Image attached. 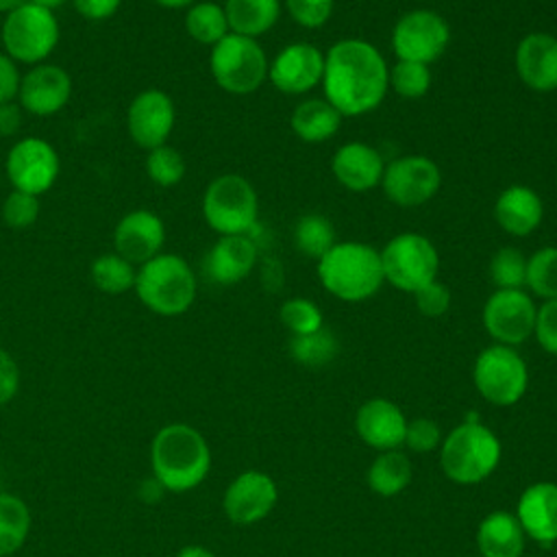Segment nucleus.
<instances>
[{
  "label": "nucleus",
  "mask_w": 557,
  "mask_h": 557,
  "mask_svg": "<svg viewBox=\"0 0 557 557\" xmlns=\"http://www.w3.org/2000/svg\"><path fill=\"white\" fill-rule=\"evenodd\" d=\"M320 85L342 117L363 115L383 102L389 89V65L370 41L346 37L324 52Z\"/></svg>",
  "instance_id": "1"
},
{
  "label": "nucleus",
  "mask_w": 557,
  "mask_h": 557,
  "mask_svg": "<svg viewBox=\"0 0 557 557\" xmlns=\"http://www.w3.org/2000/svg\"><path fill=\"white\" fill-rule=\"evenodd\" d=\"M154 481L170 492H189L205 481L211 468L207 440L189 424L174 422L157 431L150 444Z\"/></svg>",
  "instance_id": "2"
},
{
  "label": "nucleus",
  "mask_w": 557,
  "mask_h": 557,
  "mask_svg": "<svg viewBox=\"0 0 557 557\" xmlns=\"http://www.w3.org/2000/svg\"><path fill=\"white\" fill-rule=\"evenodd\" d=\"M318 278L331 296L344 302L368 300L385 283L381 250L363 242H337L318 259Z\"/></svg>",
  "instance_id": "3"
},
{
  "label": "nucleus",
  "mask_w": 557,
  "mask_h": 557,
  "mask_svg": "<svg viewBox=\"0 0 557 557\" xmlns=\"http://www.w3.org/2000/svg\"><path fill=\"white\" fill-rule=\"evenodd\" d=\"M139 300L159 315L185 313L196 298V274L178 255H157L135 278Z\"/></svg>",
  "instance_id": "4"
},
{
  "label": "nucleus",
  "mask_w": 557,
  "mask_h": 557,
  "mask_svg": "<svg viewBox=\"0 0 557 557\" xmlns=\"http://www.w3.org/2000/svg\"><path fill=\"white\" fill-rule=\"evenodd\" d=\"M440 461L450 481L463 485L479 483L496 470L500 461V442L487 426L468 420L446 435Z\"/></svg>",
  "instance_id": "5"
},
{
  "label": "nucleus",
  "mask_w": 557,
  "mask_h": 557,
  "mask_svg": "<svg viewBox=\"0 0 557 557\" xmlns=\"http://www.w3.org/2000/svg\"><path fill=\"white\" fill-rule=\"evenodd\" d=\"M202 215L220 235H248L259 215L257 191L248 178L222 174L205 189Z\"/></svg>",
  "instance_id": "6"
},
{
  "label": "nucleus",
  "mask_w": 557,
  "mask_h": 557,
  "mask_svg": "<svg viewBox=\"0 0 557 557\" xmlns=\"http://www.w3.org/2000/svg\"><path fill=\"white\" fill-rule=\"evenodd\" d=\"M209 67L224 91L244 96L263 85L270 63L257 39L228 33L211 48Z\"/></svg>",
  "instance_id": "7"
},
{
  "label": "nucleus",
  "mask_w": 557,
  "mask_h": 557,
  "mask_svg": "<svg viewBox=\"0 0 557 557\" xmlns=\"http://www.w3.org/2000/svg\"><path fill=\"white\" fill-rule=\"evenodd\" d=\"M383 276L392 287L416 294L437 278L440 252L433 242L420 233H400L381 250Z\"/></svg>",
  "instance_id": "8"
},
{
  "label": "nucleus",
  "mask_w": 557,
  "mask_h": 557,
  "mask_svg": "<svg viewBox=\"0 0 557 557\" xmlns=\"http://www.w3.org/2000/svg\"><path fill=\"white\" fill-rule=\"evenodd\" d=\"M472 379L485 400L498 407H507L518 403L527 392L529 370L513 346L494 344L479 352Z\"/></svg>",
  "instance_id": "9"
},
{
  "label": "nucleus",
  "mask_w": 557,
  "mask_h": 557,
  "mask_svg": "<svg viewBox=\"0 0 557 557\" xmlns=\"http://www.w3.org/2000/svg\"><path fill=\"white\" fill-rule=\"evenodd\" d=\"M59 41L57 17L50 9L35 2L7 13L2 26V44L13 61L37 63L46 59Z\"/></svg>",
  "instance_id": "10"
},
{
  "label": "nucleus",
  "mask_w": 557,
  "mask_h": 557,
  "mask_svg": "<svg viewBox=\"0 0 557 557\" xmlns=\"http://www.w3.org/2000/svg\"><path fill=\"white\" fill-rule=\"evenodd\" d=\"M450 44L448 22L431 9H413L398 17L392 28V48L398 61L435 63Z\"/></svg>",
  "instance_id": "11"
},
{
  "label": "nucleus",
  "mask_w": 557,
  "mask_h": 557,
  "mask_svg": "<svg viewBox=\"0 0 557 557\" xmlns=\"http://www.w3.org/2000/svg\"><path fill=\"white\" fill-rule=\"evenodd\" d=\"M442 185L437 163L424 154H405L385 163L381 187L385 196L405 209L426 205Z\"/></svg>",
  "instance_id": "12"
},
{
  "label": "nucleus",
  "mask_w": 557,
  "mask_h": 557,
  "mask_svg": "<svg viewBox=\"0 0 557 557\" xmlns=\"http://www.w3.org/2000/svg\"><path fill=\"white\" fill-rule=\"evenodd\" d=\"M537 305L524 289H494L483 305V326L496 344L518 346L533 335Z\"/></svg>",
  "instance_id": "13"
},
{
  "label": "nucleus",
  "mask_w": 557,
  "mask_h": 557,
  "mask_svg": "<svg viewBox=\"0 0 557 557\" xmlns=\"http://www.w3.org/2000/svg\"><path fill=\"white\" fill-rule=\"evenodd\" d=\"M7 174L17 191L39 196L52 187L59 174V157L48 141L26 137L11 148L7 157Z\"/></svg>",
  "instance_id": "14"
},
{
  "label": "nucleus",
  "mask_w": 557,
  "mask_h": 557,
  "mask_svg": "<svg viewBox=\"0 0 557 557\" xmlns=\"http://www.w3.org/2000/svg\"><path fill=\"white\" fill-rule=\"evenodd\" d=\"M324 52L307 41H294L285 46L270 63V83L289 96L307 94L322 83Z\"/></svg>",
  "instance_id": "15"
},
{
  "label": "nucleus",
  "mask_w": 557,
  "mask_h": 557,
  "mask_svg": "<svg viewBox=\"0 0 557 557\" xmlns=\"http://www.w3.org/2000/svg\"><path fill=\"white\" fill-rule=\"evenodd\" d=\"M174 128V102L161 89L137 94L128 107V133L141 148L163 146Z\"/></svg>",
  "instance_id": "16"
},
{
  "label": "nucleus",
  "mask_w": 557,
  "mask_h": 557,
  "mask_svg": "<svg viewBox=\"0 0 557 557\" xmlns=\"http://www.w3.org/2000/svg\"><path fill=\"white\" fill-rule=\"evenodd\" d=\"M276 498V485L265 472L246 470L226 487L224 511L235 524H252L272 511Z\"/></svg>",
  "instance_id": "17"
},
{
  "label": "nucleus",
  "mask_w": 557,
  "mask_h": 557,
  "mask_svg": "<svg viewBox=\"0 0 557 557\" xmlns=\"http://www.w3.org/2000/svg\"><path fill=\"white\" fill-rule=\"evenodd\" d=\"M165 239V226L152 211L137 209L126 213L113 233L115 252L131 263H146L159 255Z\"/></svg>",
  "instance_id": "18"
},
{
  "label": "nucleus",
  "mask_w": 557,
  "mask_h": 557,
  "mask_svg": "<svg viewBox=\"0 0 557 557\" xmlns=\"http://www.w3.org/2000/svg\"><path fill=\"white\" fill-rule=\"evenodd\" d=\"M383 170L385 161L381 152L366 141H346L335 150L331 159V172L335 181L357 194L381 185Z\"/></svg>",
  "instance_id": "19"
},
{
  "label": "nucleus",
  "mask_w": 557,
  "mask_h": 557,
  "mask_svg": "<svg viewBox=\"0 0 557 557\" xmlns=\"http://www.w3.org/2000/svg\"><path fill=\"white\" fill-rule=\"evenodd\" d=\"M516 72L533 91L557 89V37L548 33H529L516 48Z\"/></svg>",
  "instance_id": "20"
},
{
  "label": "nucleus",
  "mask_w": 557,
  "mask_h": 557,
  "mask_svg": "<svg viewBox=\"0 0 557 557\" xmlns=\"http://www.w3.org/2000/svg\"><path fill=\"white\" fill-rule=\"evenodd\" d=\"M20 102L28 113L52 115L61 111L72 94L70 74L59 65H35L20 83Z\"/></svg>",
  "instance_id": "21"
},
{
  "label": "nucleus",
  "mask_w": 557,
  "mask_h": 557,
  "mask_svg": "<svg viewBox=\"0 0 557 557\" xmlns=\"http://www.w3.org/2000/svg\"><path fill=\"white\" fill-rule=\"evenodd\" d=\"M257 263V244L250 235H220L205 259L207 276L220 285L244 281Z\"/></svg>",
  "instance_id": "22"
},
{
  "label": "nucleus",
  "mask_w": 557,
  "mask_h": 557,
  "mask_svg": "<svg viewBox=\"0 0 557 557\" xmlns=\"http://www.w3.org/2000/svg\"><path fill=\"white\" fill-rule=\"evenodd\" d=\"M355 426L368 446L379 450H394L405 442L407 420L392 400L372 398L359 407Z\"/></svg>",
  "instance_id": "23"
},
{
  "label": "nucleus",
  "mask_w": 557,
  "mask_h": 557,
  "mask_svg": "<svg viewBox=\"0 0 557 557\" xmlns=\"http://www.w3.org/2000/svg\"><path fill=\"white\" fill-rule=\"evenodd\" d=\"M516 518L527 535L550 546L557 540V485L548 481L529 485L518 500Z\"/></svg>",
  "instance_id": "24"
},
{
  "label": "nucleus",
  "mask_w": 557,
  "mask_h": 557,
  "mask_svg": "<svg viewBox=\"0 0 557 557\" xmlns=\"http://www.w3.org/2000/svg\"><path fill=\"white\" fill-rule=\"evenodd\" d=\"M542 218L544 202L540 194L527 185L505 187L494 202L496 224L513 237L531 235L542 224Z\"/></svg>",
  "instance_id": "25"
},
{
  "label": "nucleus",
  "mask_w": 557,
  "mask_h": 557,
  "mask_svg": "<svg viewBox=\"0 0 557 557\" xmlns=\"http://www.w3.org/2000/svg\"><path fill=\"white\" fill-rule=\"evenodd\" d=\"M476 546L483 557H520L524 548V531L516 516L494 511L479 524Z\"/></svg>",
  "instance_id": "26"
},
{
  "label": "nucleus",
  "mask_w": 557,
  "mask_h": 557,
  "mask_svg": "<svg viewBox=\"0 0 557 557\" xmlns=\"http://www.w3.org/2000/svg\"><path fill=\"white\" fill-rule=\"evenodd\" d=\"M292 131L307 144L331 139L342 124V113L326 98H307L292 111Z\"/></svg>",
  "instance_id": "27"
},
{
  "label": "nucleus",
  "mask_w": 557,
  "mask_h": 557,
  "mask_svg": "<svg viewBox=\"0 0 557 557\" xmlns=\"http://www.w3.org/2000/svg\"><path fill=\"white\" fill-rule=\"evenodd\" d=\"M281 0H226L224 13L231 33L252 37L268 33L281 17Z\"/></svg>",
  "instance_id": "28"
},
{
  "label": "nucleus",
  "mask_w": 557,
  "mask_h": 557,
  "mask_svg": "<svg viewBox=\"0 0 557 557\" xmlns=\"http://www.w3.org/2000/svg\"><path fill=\"white\" fill-rule=\"evenodd\" d=\"M30 531V511L26 503L15 496L0 492V557H9L22 548Z\"/></svg>",
  "instance_id": "29"
},
{
  "label": "nucleus",
  "mask_w": 557,
  "mask_h": 557,
  "mask_svg": "<svg viewBox=\"0 0 557 557\" xmlns=\"http://www.w3.org/2000/svg\"><path fill=\"white\" fill-rule=\"evenodd\" d=\"M409 481H411L409 457L398 450L381 453L368 470V485L372 487V492L381 496H394L403 492Z\"/></svg>",
  "instance_id": "30"
},
{
  "label": "nucleus",
  "mask_w": 557,
  "mask_h": 557,
  "mask_svg": "<svg viewBox=\"0 0 557 557\" xmlns=\"http://www.w3.org/2000/svg\"><path fill=\"white\" fill-rule=\"evenodd\" d=\"M294 244L300 255L318 261L337 244L335 228L326 215L305 213L294 226Z\"/></svg>",
  "instance_id": "31"
},
{
  "label": "nucleus",
  "mask_w": 557,
  "mask_h": 557,
  "mask_svg": "<svg viewBox=\"0 0 557 557\" xmlns=\"http://www.w3.org/2000/svg\"><path fill=\"white\" fill-rule=\"evenodd\" d=\"M185 28L191 39L205 46H215L231 33L224 7L215 2H196L185 15Z\"/></svg>",
  "instance_id": "32"
},
{
  "label": "nucleus",
  "mask_w": 557,
  "mask_h": 557,
  "mask_svg": "<svg viewBox=\"0 0 557 557\" xmlns=\"http://www.w3.org/2000/svg\"><path fill=\"white\" fill-rule=\"evenodd\" d=\"M527 287L544 300L557 298V246H542L527 257Z\"/></svg>",
  "instance_id": "33"
},
{
  "label": "nucleus",
  "mask_w": 557,
  "mask_h": 557,
  "mask_svg": "<svg viewBox=\"0 0 557 557\" xmlns=\"http://www.w3.org/2000/svg\"><path fill=\"white\" fill-rule=\"evenodd\" d=\"M91 278L100 292L107 294H122L135 287L137 272L133 270V263L120 257L117 252L102 255L91 265Z\"/></svg>",
  "instance_id": "34"
},
{
  "label": "nucleus",
  "mask_w": 557,
  "mask_h": 557,
  "mask_svg": "<svg viewBox=\"0 0 557 557\" xmlns=\"http://www.w3.org/2000/svg\"><path fill=\"white\" fill-rule=\"evenodd\" d=\"M289 352L298 363L318 368L337 355V339L326 326H322L307 335H292Z\"/></svg>",
  "instance_id": "35"
},
{
  "label": "nucleus",
  "mask_w": 557,
  "mask_h": 557,
  "mask_svg": "<svg viewBox=\"0 0 557 557\" xmlns=\"http://www.w3.org/2000/svg\"><path fill=\"white\" fill-rule=\"evenodd\" d=\"M490 281L496 289H524L527 287V257L513 246L498 248L490 259Z\"/></svg>",
  "instance_id": "36"
},
{
  "label": "nucleus",
  "mask_w": 557,
  "mask_h": 557,
  "mask_svg": "<svg viewBox=\"0 0 557 557\" xmlns=\"http://www.w3.org/2000/svg\"><path fill=\"white\" fill-rule=\"evenodd\" d=\"M389 87L407 100L422 98L431 87V70L416 61H396L389 70Z\"/></svg>",
  "instance_id": "37"
},
{
  "label": "nucleus",
  "mask_w": 557,
  "mask_h": 557,
  "mask_svg": "<svg viewBox=\"0 0 557 557\" xmlns=\"http://www.w3.org/2000/svg\"><path fill=\"white\" fill-rule=\"evenodd\" d=\"M146 172L152 183L161 187H174L185 176V159L176 148L163 144L148 152Z\"/></svg>",
  "instance_id": "38"
},
{
  "label": "nucleus",
  "mask_w": 557,
  "mask_h": 557,
  "mask_svg": "<svg viewBox=\"0 0 557 557\" xmlns=\"http://www.w3.org/2000/svg\"><path fill=\"white\" fill-rule=\"evenodd\" d=\"M281 322L285 329L292 331V335H307L324 326L320 307L309 298H289L281 305Z\"/></svg>",
  "instance_id": "39"
},
{
  "label": "nucleus",
  "mask_w": 557,
  "mask_h": 557,
  "mask_svg": "<svg viewBox=\"0 0 557 557\" xmlns=\"http://www.w3.org/2000/svg\"><path fill=\"white\" fill-rule=\"evenodd\" d=\"M39 215V202L37 196L13 189L4 205H2V218L11 228H26L30 226Z\"/></svg>",
  "instance_id": "40"
},
{
  "label": "nucleus",
  "mask_w": 557,
  "mask_h": 557,
  "mask_svg": "<svg viewBox=\"0 0 557 557\" xmlns=\"http://www.w3.org/2000/svg\"><path fill=\"white\" fill-rule=\"evenodd\" d=\"M289 17L305 28H320L329 22L335 0H283Z\"/></svg>",
  "instance_id": "41"
},
{
  "label": "nucleus",
  "mask_w": 557,
  "mask_h": 557,
  "mask_svg": "<svg viewBox=\"0 0 557 557\" xmlns=\"http://www.w3.org/2000/svg\"><path fill=\"white\" fill-rule=\"evenodd\" d=\"M413 298H416L418 311H420L422 315H426V318H440V315H444V313L448 311V307H450V292H448V287H446L444 283H440L437 278L431 281L429 285L420 287V289L413 294Z\"/></svg>",
  "instance_id": "42"
},
{
  "label": "nucleus",
  "mask_w": 557,
  "mask_h": 557,
  "mask_svg": "<svg viewBox=\"0 0 557 557\" xmlns=\"http://www.w3.org/2000/svg\"><path fill=\"white\" fill-rule=\"evenodd\" d=\"M440 440H442L440 426L431 418H416V420L407 422L405 444L413 453H429V450L437 448Z\"/></svg>",
  "instance_id": "43"
},
{
  "label": "nucleus",
  "mask_w": 557,
  "mask_h": 557,
  "mask_svg": "<svg viewBox=\"0 0 557 557\" xmlns=\"http://www.w3.org/2000/svg\"><path fill=\"white\" fill-rule=\"evenodd\" d=\"M533 335L546 352L557 355V298L555 300H544L537 307Z\"/></svg>",
  "instance_id": "44"
},
{
  "label": "nucleus",
  "mask_w": 557,
  "mask_h": 557,
  "mask_svg": "<svg viewBox=\"0 0 557 557\" xmlns=\"http://www.w3.org/2000/svg\"><path fill=\"white\" fill-rule=\"evenodd\" d=\"M20 389V368L15 359L0 348V407L11 403Z\"/></svg>",
  "instance_id": "45"
},
{
  "label": "nucleus",
  "mask_w": 557,
  "mask_h": 557,
  "mask_svg": "<svg viewBox=\"0 0 557 557\" xmlns=\"http://www.w3.org/2000/svg\"><path fill=\"white\" fill-rule=\"evenodd\" d=\"M20 74L11 57L0 54V104L11 102L20 91Z\"/></svg>",
  "instance_id": "46"
},
{
  "label": "nucleus",
  "mask_w": 557,
  "mask_h": 557,
  "mask_svg": "<svg viewBox=\"0 0 557 557\" xmlns=\"http://www.w3.org/2000/svg\"><path fill=\"white\" fill-rule=\"evenodd\" d=\"M122 0H74L76 11L87 20H104L117 11Z\"/></svg>",
  "instance_id": "47"
},
{
  "label": "nucleus",
  "mask_w": 557,
  "mask_h": 557,
  "mask_svg": "<svg viewBox=\"0 0 557 557\" xmlns=\"http://www.w3.org/2000/svg\"><path fill=\"white\" fill-rule=\"evenodd\" d=\"M22 124V111L17 104L11 102H2L0 104V135L7 137V135H13Z\"/></svg>",
  "instance_id": "48"
},
{
  "label": "nucleus",
  "mask_w": 557,
  "mask_h": 557,
  "mask_svg": "<svg viewBox=\"0 0 557 557\" xmlns=\"http://www.w3.org/2000/svg\"><path fill=\"white\" fill-rule=\"evenodd\" d=\"M176 557H215V555L205 546H185L178 550Z\"/></svg>",
  "instance_id": "49"
},
{
  "label": "nucleus",
  "mask_w": 557,
  "mask_h": 557,
  "mask_svg": "<svg viewBox=\"0 0 557 557\" xmlns=\"http://www.w3.org/2000/svg\"><path fill=\"white\" fill-rule=\"evenodd\" d=\"M154 2H159L165 9H183V7L196 4V0H154Z\"/></svg>",
  "instance_id": "50"
},
{
  "label": "nucleus",
  "mask_w": 557,
  "mask_h": 557,
  "mask_svg": "<svg viewBox=\"0 0 557 557\" xmlns=\"http://www.w3.org/2000/svg\"><path fill=\"white\" fill-rule=\"evenodd\" d=\"M26 2H30V0H0V11L2 13H11V11L24 7Z\"/></svg>",
  "instance_id": "51"
},
{
  "label": "nucleus",
  "mask_w": 557,
  "mask_h": 557,
  "mask_svg": "<svg viewBox=\"0 0 557 557\" xmlns=\"http://www.w3.org/2000/svg\"><path fill=\"white\" fill-rule=\"evenodd\" d=\"M30 2H35V4H39V7H44V9H57V7H61L65 0H30Z\"/></svg>",
  "instance_id": "52"
}]
</instances>
